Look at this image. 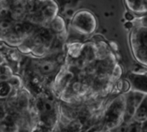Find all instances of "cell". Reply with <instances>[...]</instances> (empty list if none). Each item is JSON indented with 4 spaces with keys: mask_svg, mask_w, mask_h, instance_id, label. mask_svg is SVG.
I'll use <instances>...</instances> for the list:
<instances>
[{
    "mask_svg": "<svg viewBox=\"0 0 147 132\" xmlns=\"http://www.w3.org/2000/svg\"><path fill=\"white\" fill-rule=\"evenodd\" d=\"M140 132H147V119L141 123Z\"/></svg>",
    "mask_w": 147,
    "mask_h": 132,
    "instance_id": "cell-12",
    "label": "cell"
},
{
    "mask_svg": "<svg viewBox=\"0 0 147 132\" xmlns=\"http://www.w3.org/2000/svg\"><path fill=\"white\" fill-rule=\"evenodd\" d=\"M134 118L135 121H138L140 123H142L143 121L147 119V95L145 96L142 102L138 106Z\"/></svg>",
    "mask_w": 147,
    "mask_h": 132,
    "instance_id": "cell-7",
    "label": "cell"
},
{
    "mask_svg": "<svg viewBox=\"0 0 147 132\" xmlns=\"http://www.w3.org/2000/svg\"><path fill=\"white\" fill-rule=\"evenodd\" d=\"M55 0H0V42L18 48L59 16Z\"/></svg>",
    "mask_w": 147,
    "mask_h": 132,
    "instance_id": "cell-1",
    "label": "cell"
},
{
    "mask_svg": "<svg viewBox=\"0 0 147 132\" xmlns=\"http://www.w3.org/2000/svg\"><path fill=\"white\" fill-rule=\"evenodd\" d=\"M141 123L138 121H131L127 124V129L125 132H140Z\"/></svg>",
    "mask_w": 147,
    "mask_h": 132,
    "instance_id": "cell-10",
    "label": "cell"
},
{
    "mask_svg": "<svg viewBox=\"0 0 147 132\" xmlns=\"http://www.w3.org/2000/svg\"><path fill=\"white\" fill-rule=\"evenodd\" d=\"M96 20L95 16L89 10H80L73 16L71 28L74 33L81 36H88L96 29Z\"/></svg>",
    "mask_w": 147,
    "mask_h": 132,
    "instance_id": "cell-3",
    "label": "cell"
},
{
    "mask_svg": "<svg viewBox=\"0 0 147 132\" xmlns=\"http://www.w3.org/2000/svg\"><path fill=\"white\" fill-rule=\"evenodd\" d=\"M127 12L131 13L134 18L147 14V0H125Z\"/></svg>",
    "mask_w": 147,
    "mask_h": 132,
    "instance_id": "cell-6",
    "label": "cell"
},
{
    "mask_svg": "<svg viewBox=\"0 0 147 132\" xmlns=\"http://www.w3.org/2000/svg\"><path fill=\"white\" fill-rule=\"evenodd\" d=\"M84 129V124L78 118H76L71 121L65 131H67L68 132H82Z\"/></svg>",
    "mask_w": 147,
    "mask_h": 132,
    "instance_id": "cell-9",
    "label": "cell"
},
{
    "mask_svg": "<svg viewBox=\"0 0 147 132\" xmlns=\"http://www.w3.org/2000/svg\"><path fill=\"white\" fill-rule=\"evenodd\" d=\"M7 115H8V109L5 102H0V121H3Z\"/></svg>",
    "mask_w": 147,
    "mask_h": 132,
    "instance_id": "cell-11",
    "label": "cell"
},
{
    "mask_svg": "<svg viewBox=\"0 0 147 132\" xmlns=\"http://www.w3.org/2000/svg\"><path fill=\"white\" fill-rule=\"evenodd\" d=\"M125 96H120L111 103L103 117L105 128L113 130L120 125V121L122 120L125 112Z\"/></svg>",
    "mask_w": 147,
    "mask_h": 132,
    "instance_id": "cell-4",
    "label": "cell"
},
{
    "mask_svg": "<svg viewBox=\"0 0 147 132\" xmlns=\"http://www.w3.org/2000/svg\"><path fill=\"white\" fill-rule=\"evenodd\" d=\"M130 41L137 59L147 66V14L134 20Z\"/></svg>",
    "mask_w": 147,
    "mask_h": 132,
    "instance_id": "cell-2",
    "label": "cell"
},
{
    "mask_svg": "<svg viewBox=\"0 0 147 132\" xmlns=\"http://www.w3.org/2000/svg\"><path fill=\"white\" fill-rule=\"evenodd\" d=\"M130 80L136 89L147 92V76L133 74L130 76Z\"/></svg>",
    "mask_w": 147,
    "mask_h": 132,
    "instance_id": "cell-8",
    "label": "cell"
},
{
    "mask_svg": "<svg viewBox=\"0 0 147 132\" xmlns=\"http://www.w3.org/2000/svg\"><path fill=\"white\" fill-rule=\"evenodd\" d=\"M146 95L139 92H131L125 96L126 104H125V112L122 118V122L124 123H130L135 114V112L142 102L143 99Z\"/></svg>",
    "mask_w": 147,
    "mask_h": 132,
    "instance_id": "cell-5",
    "label": "cell"
}]
</instances>
